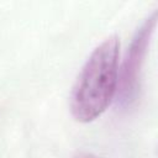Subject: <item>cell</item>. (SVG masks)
I'll list each match as a JSON object with an SVG mask.
<instances>
[{
  "instance_id": "obj_3",
  "label": "cell",
  "mask_w": 158,
  "mask_h": 158,
  "mask_svg": "<svg viewBox=\"0 0 158 158\" xmlns=\"http://www.w3.org/2000/svg\"><path fill=\"white\" fill-rule=\"evenodd\" d=\"M74 158H99V157L89 152H79Z\"/></svg>"
},
{
  "instance_id": "obj_1",
  "label": "cell",
  "mask_w": 158,
  "mask_h": 158,
  "mask_svg": "<svg viewBox=\"0 0 158 158\" xmlns=\"http://www.w3.org/2000/svg\"><path fill=\"white\" fill-rule=\"evenodd\" d=\"M120 59V38L104 40L84 63L70 94L75 121L88 123L100 117L115 100Z\"/></svg>"
},
{
  "instance_id": "obj_2",
  "label": "cell",
  "mask_w": 158,
  "mask_h": 158,
  "mask_svg": "<svg viewBox=\"0 0 158 158\" xmlns=\"http://www.w3.org/2000/svg\"><path fill=\"white\" fill-rule=\"evenodd\" d=\"M156 26L157 11L147 17L137 28L130 47L127 48L122 64L118 67L117 88L114 101L123 110L131 107L139 96L142 68Z\"/></svg>"
}]
</instances>
